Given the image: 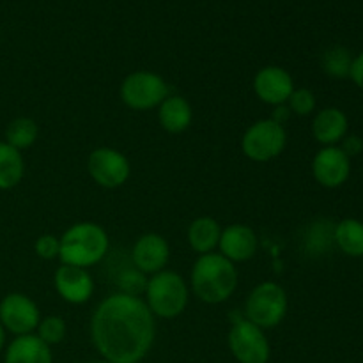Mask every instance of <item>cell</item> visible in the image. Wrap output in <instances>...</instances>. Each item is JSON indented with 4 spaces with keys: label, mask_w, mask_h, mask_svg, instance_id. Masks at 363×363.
<instances>
[{
    "label": "cell",
    "mask_w": 363,
    "mask_h": 363,
    "mask_svg": "<svg viewBox=\"0 0 363 363\" xmlns=\"http://www.w3.org/2000/svg\"><path fill=\"white\" fill-rule=\"evenodd\" d=\"M39 321H41L39 307L27 294L9 293L0 301V325L14 337L34 333Z\"/></svg>",
    "instance_id": "30bf717a"
},
{
    "label": "cell",
    "mask_w": 363,
    "mask_h": 363,
    "mask_svg": "<svg viewBox=\"0 0 363 363\" xmlns=\"http://www.w3.org/2000/svg\"><path fill=\"white\" fill-rule=\"evenodd\" d=\"M160 126L167 133H183L191 126L194 121V110L186 98L179 94H169L158 106Z\"/></svg>",
    "instance_id": "e0dca14e"
},
{
    "label": "cell",
    "mask_w": 363,
    "mask_h": 363,
    "mask_svg": "<svg viewBox=\"0 0 363 363\" xmlns=\"http://www.w3.org/2000/svg\"><path fill=\"white\" fill-rule=\"evenodd\" d=\"M59 240L60 262L85 269L101 262L110 248L108 233L94 222L73 223Z\"/></svg>",
    "instance_id": "3957f363"
},
{
    "label": "cell",
    "mask_w": 363,
    "mask_h": 363,
    "mask_svg": "<svg viewBox=\"0 0 363 363\" xmlns=\"http://www.w3.org/2000/svg\"><path fill=\"white\" fill-rule=\"evenodd\" d=\"M87 170L98 186L116 190L130 179V160L113 147H98L89 155Z\"/></svg>",
    "instance_id": "9c48e42d"
},
{
    "label": "cell",
    "mask_w": 363,
    "mask_h": 363,
    "mask_svg": "<svg viewBox=\"0 0 363 363\" xmlns=\"http://www.w3.org/2000/svg\"><path fill=\"white\" fill-rule=\"evenodd\" d=\"M35 335L46 344V346H57L62 342L67 335V325L60 315H48V318L41 319L35 330Z\"/></svg>",
    "instance_id": "cb8c5ba5"
},
{
    "label": "cell",
    "mask_w": 363,
    "mask_h": 363,
    "mask_svg": "<svg viewBox=\"0 0 363 363\" xmlns=\"http://www.w3.org/2000/svg\"><path fill=\"white\" fill-rule=\"evenodd\" d=\"M34 252L38 257L45 259V261H53L59 259L60 252V240L53 234H41L34 243Z\"/></svg>",
    "instance_id": "484cf974"
},
{
    "label": "cell",
    "mask_w": 363,
    "mask_h": 363,
    "mask_svg": "<svg viewBox=\"0 0 363 363\" xmlns=\"http://www.w3.org/2000/svg\"><path fill=\"white\" fill-rule=\"evenodd\" d=\"M119 94L128 108L145 112L160 106L169 96V85L152 71H133L123 80Z\"/></svg>",
    "instance_id": "52a82bcc"
},
{
    "label": "cell",
    "mask_w": 363,
    "mask_h": 363,
    "mask_svg": "<svg viewBox=\"0 0 363 363\" xmlns=\"http://www.w3.org/2000/svg\"><path fill=\"white\" fill-rule=\"evenodd\" d=\"M227 344L238 363H268L272 357L264 330L248 319H240L230 326Z\"/></svg>",
    "instance_id": "ba28073f"
},
{
    "label": "cell",
    "mask_w": 363,
    "mask_h": 363,
    "mask_svg": "<svg viewBox=\"0 0 363 363\" xmlns=\"http://www.w3.org/2000/svg\"><path fill=\"white\" fill-rule=\"evenodd\" d=\"M291 112L289 108H287V105H280V106H275V113H273L272 119L277 121L279 124H284L287 119H289Z\"/></svg>",
    "instance_id": "f546056e"
},
{
    "label": "cell",
    "mask_w": 363,
    "mask_h": 363,
    "mask_svg": "<svg viewBox=\"0 0 363 363\" xmlns=\"http://www.w3.org/2000/svg\"><path fill=\"white\" fill-rule=\"evenodd\" d=\"M254 87L255 96L261 99L262 103L272 106L286 105L289 96L293 94L294 80L287 69L280 66H264L255 73L254 77Z\"/></svg>",
    "instance_id": "4fadbf2b"
},
{
    "label": "cell",
    "mask_w": 363,
    "mask_h": 363,
    "mask_svg": "<svg viewBox=\"0 0 363 363\" xmlns=\"http://www.w3.org/2000/svg\"><path fill=\"white\" fill-rule=\"evenodd\" d=\"M170 247L169 241L156 233H147L135 241L131 248V262L142 275H156L169 264Z\"/></svg>",
    "instance_id": "7c38bea8"
},
{
    "label": "cell",
    "mask_w": 363,
    "mask_h": 363,
    "mask_svg": "<svg viewBox=\"0 0 363 363\" xmlns=\"http://www.w3.org/2000/svg\"><path fill=\"white\" fill-rule=\"evenodd\" d=\"M25 160L21 151L7 142H0V190H11L23 179Z\"/></svg>",
    "instance_id": "44dd1931"
},
{
    "label": "cell",
    "mask_w": 363,
    "mask_h": 363,
    "mask_svg": "<svg viewBox=\"0 0 363 363\" xmlns=\"http://www.w3.org/2000/svg\"><path fill=\"white\" fill-rule=\"evenodd\" d=\"M287 314V293L280 284L261 282L245 301V319L262 330L277 328Z\"/></svg>",
    "instance_id": "5b68a950"
},
{
    "label": "cell",
    "mask_w": 363,
    "mask_h": 363,
    "mask_svg": "<svg viewBox=\"0 0 363 363\" xmlns=\"http://www.w3.org/2000/svg\"><path fill=\"white\" fill-rule=\"evenodd\" d=\"M144 294L145 305L155 318L176 319L186 311L190 287L179 273L163 269L149 277Z\"/></svg>",
    "instance_id": "277c9868"
},
{
    "label": "cell",
    "mask_w": 363,
    "mask_h": 363,
    "mask_svg": "<svg viewBox=\"0 0 363 363\" xmlns=\"http://www.w3.org/2000/svg\"><path fill=\"white\" fill-rule=\"evenodd\" d=\"M286 105L287 108H289V112L294 113V116L307 117L311 116V113H314L318 101H315V94L311 91V89L300 87V89H294L293 94L289 96Z\"/></svg>",
    "instance_id": "d4e9b609"
},
{
    "label": "cell",
    "mask_w": 363,
    "mask_h": 363,
    "mask_svg": "<svg viewBox=\"0 0 363 363\" xmlns=\"http://www.w3.org/2000/svg\"><path fill=\"white\" fill-rule=\"evenodd\" d=\"M312 176L323 188H340L351 176V158L339 145L321 147L312 160Z\"/></svg>",
    "instance_id": "8fae6325"
},
{
    "label": "cell",
    "mask_w": 363,
    "mask_h": 363,
    "mask_svg": "<svg viewBox=\"0 0 363 363\" xmlns=\"http://www.w3.org/2000/svg\"><path fill=\"white\" fill-rule=\"evenodd\" d=\"M339 147L342 149L350 158H353V156H358L363 151V138L357 137V135H346L344 140L339 144Z\"/></svg>",
    "instance_id": "83f0119b"
},
{
    "label": "cell",
    "mask_w": 363,
    "mask_h": 363,
    "mask_svg": "<svg viewBox=\"0 0 363 363\" xmlns=\"http://www.w3.org/2000/svg\"><path fill=\"white\" fill-rule=\"evenodd\" d=\"M85 363H106L105 360H92V362H85Z\"/></svg>",
    "instance_id": "1f68e13d"
},
{
    "label": "cell",
    "mask_w": 363,
    "mask_h": 363,
    "mask_svg": "<svg viewBox=\"0 0 363 363\" xmlns=\"http://www.w3.org/2000/svg\"><path fill=\"white\" fill-rule=\"evenodd\" d=\"M287 145V131L277 121L261 119L248 126L241 137V151L248 160L257 163L279 158Z\"/></svg>",
    "instance_id": "8992f818"
},
{
    "label": "cell",
    "mask_w": 363,
    "mask_h": 363,
    "mask_svg": "<svg viewBox=\"0 0 363 363\" xmlns=\"http://www.w3.org/2000/svg\"><path fill=\"white\" fill-rule=\"evenodd\" d=\"M145 282L147 279L142 277L140 272H128L124 273L123 279H121V293H126V294H133V296H138V293H144L145 289Z\"/></svg>",
    "instance_id": "4316f807"
},
{
    "label": "cell",
    "mask_w": 363,
    "mask_h": 363,
    "mask_svg": "<svg viewBox=\"0 0 363 363\" xmlns=\"http://www.w3.org/2000/svg\"><path fill=\"white\" fill-rule=\"evenodd\" d=\"M350 78L358 89H362L363 91V52L353 57V62H351V69H350Z\"/></svg>",
    "instance_id": "f1b7e54d"
},
{
    "label": "cell",
    "mask_w": 363,
    "mask_h": 363,
    "mask_svg": "<svg viewBox=\"0 0 363 363\" xmlns=\"http://www.w3.org/2000/svg\"><path fill=\"white\" fill-rule=\"evenodd\" d=\"M39 137V126L30 117H18L6 128V142L18 151L28 149Z\"/></svg>",
    "instance_id": "7402d4cb"
},
{
    "label": "cell",
    "mask_w": 363,
    "mask_h": 363,
    "mask_svg": "<svg viewBox=\"0 0 363 363\" xmlns=\"http://www.w3.org/2000/svg\"><path fill=\"white\" fill-rule=\"evenodd\" d=\"M156 339V321L144 300L126 293L106 296L91 318L92 346L106 363H140Z\"/></svg>",
    "instance_id": "6da1fadb"
},
{
    "label": "cell",
    "mask_w": 363,
    "mask_h": 363,
    "mask_svg": "<svg viewBox=\"0 0 363 363\" xmlns=\"http://www.w3.org/2000/svg\"><path fill=\"white\" fill-rule=\"evenodd\" d=\"M53 286L57 294L66 303L84 305L94 294V280L85 268L71 264H60L53 275Z\"/></svg>",
    "instance_id": "5bb4252c"
},
{
    "label": "cell",
    "mask_w": 363,
    "mask_h": 363,
    "mask_svg": "<svg viewBox=\"0 0 363 363\" xmlns=\"http://www.w3.org/2000/svg\"><path fill=\"white\" fill-rule=\"evenodd\" d=\"M4 346H6V330H4V326L0 325V353H2Z\"/></svg>",
    "instance_id": "4dcf8cb0"
},
{
    "label": "cell",
    "mask_w": 363,
    "mask_h": 363,
    "mask_svg": "<svg viewBox=\"0 0 363 363\" xmlns=\"http://www.w3.org/2000/svg\"><path fill=\"white\" fill-rule=\"evenodd\" d=\"M347 130H350L347 116L337 106H326L319 110L312 119V135L323 147L339 145L347 135Z\"/></svg>",
    "instance_id": "2e32d148"
},
{
    "label": "cell",
    "mask_w": 363,
    "mask_h": 363,
    "mask_svg": "<svg viewBox=\"0 0 363 363\" xmlns=\"http://www.w3.org/2000/svg\"><path fill=\"white\" fill-rule=\"evenodd\" d=\"M259 240L252 227L245 223H230L222 229L218 241V254L230 262H247L257 254Z\"/></svg>",
    "instance_id": "9a60e30c"
},
{
    "label": "cell",
    "mask_w": 363,
    "mask_h": 363,
    "mask_svg": "<svg viewBox=\"0 0 363 363\" xmlns=\"http://www.w3.org/2000/svg\"><path fill=\"white\" fill-rule=\"evenodd\" d=\"M351 62H353V55L344 46H332L323 53L321 59L323 71L332 78H350Z\"/></svg>",
    "instance_id": "603a6c76"
},
{
    "label": "cell",
    "mask_w": 363,
    "mask_h": 363,
    "mask_svg": "<svg viewBox=\"0 0 363 363\" xmlns=\"http://www.w3.org/2000/svg\"><path fill=\"white\" fill-rule=\"evenodd\" d=\"M190 287L195 296L208 305L229 300L238 289V269L222 254L199 255L191 266Z\"/></svg>",
    "instance_id": "7a4b0ae2"
},
{
    "label": "cell",
    "mask_w": 363,
    "mask_h": 363,
    "mask_svg": "<svg viewBox=\"0 0 363 363\" xmlns=\"http://www.w3.org/2000/svg\"><path fill=\"white\" fill-rule=\"evenodd\" d=\"M333 243L347 257H363V222L344 218L333 227Z\"/></svg>",
    "instance_id": "ffe728a7"
},
{
    "label": "cell",
    "mask_w": 363,
    "mask_h": 363,
    "mask_svg": "<svg viewBox=\"0 0 363 363\" xmlns=\"http://www.w3.org/2000/svg\"><path fill=\"white\" fill-rule=\"evenodd\" d=\"M220 234H222V227L215 218L199 216L188 227V245L199 255L211 254L215 252V248H218Z\"/></svg>",
    "instance_id": "d6986e66"
},
{
    "label": "cell",
    "mask_w": 363,
    "mask_h": 363,
    "mask_svg": "<svg viewBox=\"0 0 363 363\" xmlns=\"http://www.w3.org/2000/svg\"><path fill=\"white\" fill-rule=\"evenodd\" d=\"M4 363H53L52 347L38 335H20L7 346Z\"/></svg>",
    "instance_id": "ac0fdd59"
}]
</instances>
